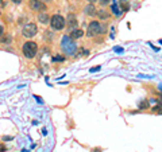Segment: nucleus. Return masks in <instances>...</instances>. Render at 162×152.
Listing matches in <instances>:
<instances>
[{
  "mask_svg": "<svg viewBox=\"0 0 162 152\" xmlns=\"http://www.w3.org/2000/svg\"><path fill=\"white\" fill-rule=\"evenodd\" d=\"M61 47L62 50L65 51V54H69V55H73L76 53V43L73 42V39L70 36H64L62 41H61Z\"/></svg>",
  "mask_w": 162,
  "mask_h": 152,
  "instance_id": "f257e3e1",
  "label": "nucleus"
},
{
  "mask_svg": "<svg viewBox=\"0 0 162 152\" xmlns=\"http://www.w3.org/2000/svg\"><path fill=\"white\" fill-rule=\"evenodd\" d=\"M22 51L23 54H24L26 58H34L35 54H37V43L35 42H26L24 44H23L22 47Z\"/></svg>",
  "mask_w": 162,
  "mask_h": 152,
  "instance_id": "f03ea898",
  "label": "nucleus"
},
{
  "mask_svg": "<svg viewBox=\"0 0 162 152\" xmlns=\"http://www.w3.org/2000/svg\"><path fill=\"white\" fill-rule=\"evenodd\" d=\"M65 23H66V20L61 15H53L50 18V24L54 30H62L65 27Z\"/></svg>",
  "mask_w": 162,
  "mask_h": 152,
  "instance_id": "7ed1b4c3",
  "label": "nucleus"
},
{
  "mask_svg": "<svg viewBox=\"0 0 162 152\" xmlns=\"http://www.w3.org/2000/svg\"><path fill=\"white\" fill-rule=\"evenodd\" d=\"M37 32H38V27H37L35 23H27L23 27V35L26 38H32V36H35Z\"/></svg>",
  "mask_w": 162,
  "mask_h": 152,
  "instance_id": "20e7f679",
  "label": "nucleus"
},
{
  "mask_svg": "<svg viewBox=\"0 0 162 152\" xmlns=\"http://www.w3.org/2000/svg\"><path fill=\"white\" fill-rule=\"evenodd\" d=\"M102 31V27H100V23L99 22H91L88 26V30H86V35L88 36H96L97 34H100Z\"/></svg>",
  "mask_w": 162,
  "mask_h": 152,
  "instance_id": "39448f33",
  "label": "nucleus"
},
{
  "mask_svg": "<svg viewBox=\"0 0 162 152\" xmlns=\"http://www.w3.org/2000/svg\"><path fill=\"white\" fill-rule=\"evenodd\" d=\"M30 8L32 11H46V6L41 0H30Z\"/></svg>",
  "mask_w": 162,
  "mask_h": 152,
  "instance_id": "423d86ee",
  "label": "nucleus"
},
{
  "mask_svg": "<svg viewBox=\"0 0 162 152\" xmlns=\"http://www.w3.org/2000/svg\"><path fill=\"white\" fill-rule=\"evenodd\" d=\"M77 18H76V15H73V14H69L68 15V26H69L70 29H74L77 26Z\"/></svg>",
  "mask_w": 162,
  "mask_h": 152,
  "instance_id": "0eeeda50",
  "label": "nucleus"
},
{
  "mask_svg": "<svg viewBox=\"0 0 162 152\" xmlns=\"http://www.w3.org/2000/svg\"><path fill=\"white\" fill-rule=\"evenodd\" d=\"M83 35H84V31H83V30L76 29V30H73V31L70 32V38H72V39H78V38H81Z\"/></svg>",
  "mask_w": 162,
  "mask_h": 152,
  "instance_id": "6e6552de",
  "label": "nucleus"
},
{
  "mask_svg": "<svg viewBox=\"0 0 162 152\" xmlns=\"http://www.w3.org/2000/svg\"><path fill=\"white\" fill-rule=\"evenodd\" d=\"M85 14H86V15H89V16L96 15V8H95V6L89 3L88 6L85 7Z\"/></svg>",
  "mask_w": 162,
  "mask_h": 152,
  "instance_id": "1a4fd4ad",
  "label": "nucleus"
},
{
  "mask_svg": "<svg viewBox=\"0 0 162 152\" xmlns=\"http://www.w3.org/2000/svg\"><path fill=\"white\" fill-rule=\"evenodd\" d=\"M38 19L41 23H43V24H46V23L50 22V16L48 15V14H39L38 15Z\"/></svg>",
  "mask_w": 162,
  "mask_h": 152,
  "instance_id": "9d476101",
  "label": "nucleus"
},
{
  "mask_svg": "<svg viewBox=\"0 0 162 152\" xmlns=\"http://www.w3.org/2000/svg\"><path fill=\"white\" fill-rule=\"evenodd\" d=\"M96 14H97V15H99V16H100V19H107L108 16H109V15H108V14H107V12H105V11H104V10H102V11H99V12H96Z\"/></svg>",
  "mask_w": 162,
  "mask_h": 152,
  "instance_id": "9b49d317",
  "label": "nucleus"
},
{
  "mask_svg": "<svg viewBox=\"0 0 162 152\" xmlns=\"http://www.w3.org/2000/svg\"><path fill=\"white\" fill-rule=\"evenodd\" d=\"M10 41H11L10 35H6V36H3V38H1V43H10Z\"/></svg>",
  "mask_w": 162,
  "mask_h": 152,
  "instance_id": "f8f14e48",
  "label": "nucleus"
},
{
  "mask_svg": "<svg viewBox=\"0 0 162 152\" xmlns=\"http://www.w3.org/2000/svg\"><path fill=\"white\" fill-rule=\"evenodd\" d=\"M112 11L115 12V15H120V11H119L118 6H112Z\"/></svg>",
  "mask_w": 162,
  "mask_h": 152,
  "instance_id": "ddd939ff",
  "label": "nucleus"
},
{
  "mask_svg": "<svg viewBox=\"0 0 162 152\" xmlns=\"http://www.w3.org/2000/svg\"><path fill=\"white\" fill-rule=\"evenodd\" d=\"M145 106H146V108H147V101H143V102H140L139 108H140V109H145Z\"/></svg>",
  "mask_w": 162,
  "mask_h": 152,
  "instance_id": "4468645a",
  "label": "nucleus"
},
{
  "mask_svg": "<svg viewBox=\"0 0 162 152\" xmlns=\"http://www.w3.org/2000/svg\"><path fill=\"white\" fill-rule=\"evenodd\" d=\"M111 1V0H100V3H102V6H105V4H108Z\"/></svg>",
  "mask_w": 162,
  "mask_h": 152,
  "instance_id": "2eb2a0df",
  "label": "nucleus"
},
{
  "mask_svg": "<svg viewBox=\"0 0 162 152\" xmlns=\"http://www.w3.org/2000/svg\"><path fill=\"white\" fill-rule=\"evenodd\" d=\"M4 151H7V149H6V147H4L3 144H0V152H4Z\"/></svg>",
  "mask_w": 162,
  "mask_h": 152,
  "instance_id": "dca6fc26",
  "label": "nucleus"
},
{
  "mask_svg": "<svg viewBox=\"0 0 162 152\" xmlns=\"http://www.w3.org/2000/svg\"><path fill=\"white\" fill-rule=\"evenodd\" d=\"M1 35H3V27L0 26V36H1Z\"/></svg>",
  "mask_w": 162,
  "mask_h": 152,
  "instance_id": "f3484780",
  "label": "nucleus"
},
{
  "mask_svg": "<svg viewBox=\"0 0 162 152\" xmlns=\"http://www.w3.org/2000/svg\"><path fill=\"white\" fill-rule=\"evenodd\" d=\"M12 1H14V3H16V4H19L22 0H12Z\"/></svg>",
  "mask_w": 162,
  "mask_h": 152,
  "instance_id": "a211bd4d",
  "label": "nucleus"
},
{
  "mask_svg": "<svg viewBox=\"0 0 162 152\" xmlns=\"http://www.w3.org/2000/svg\"><path fill=\"white\" fill-rule=\"evenodd\" d=\"M99 69H100V67H95V69H91V71H97Z\"/></svg>",
  "mask_w": 162,
  "mask_h": 152,
  "instance_id": "6ab92c4d",
  "label": "nucleus"
},
{
  "mask_svg": "<svg viewBox=\"0 0 162 152\" xmlns=\"http://www.w3.org/2000/svg\"><path fill=\"white\" fill-rule=\"evenodd\" d=\"M88 1H89V3H91V4H93V3H95V1H97V0H88Z\"/></svg>",
  "mask_w": 162,
  "mask_h": 152,
  "instance_id": "aec40b11",
  "label": "nucleus"
},
{
  "mask_svg": "<svg viewBox=\"0 0 162 152\" xmlns=\"http://www.w3.org/2000/svg\"><path fill=\"white\" fill-rule=\"evenodd\" d=\"M41 1H50V0H41Z\"/></svg>",
  "mask_w": 162,
  "mask_h": 152,
  "instance_id": "412c9836",
  "label": "nucleus"
},
{
  "mask_svg": "<svg viewBox=\"0 0 162 152\" xmlns=\"http://www.w3.org/2000/svg\"><path fill=\"white\" fill-rule=\"evenodd\" d=\"M1 1H3V0H0V3H1Z\"/></svg>",
  "mask_w": 162,
  "mask_h": 152,
  "instance_id": "4be33fe9",
  "label": "nucleus"
}]
</instances>
